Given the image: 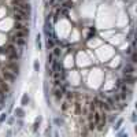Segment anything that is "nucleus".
I'll use <instances>...</instances> for the list:
<instances>
[{"mask_svg":"<svg viewBox=\"0 0 137 137\" xmlns=\"http://www.w3.org/2000/svg\"><path fill=\"white\" fill-rule=\"evenodd\" d=\"M0 88H1V91H3L4 93H8V92L11 91V89H10V85H8V82L5 81L3 77H0Z\"/></svg>","mask_w":137,"mask_h":137,"instance_id":"20e7f679","label":"nucleus"},{"mask_svg":"<svg viewBox=\"0 0 137 137\" xmlns=\"http://www.w3.org/2000/svg\"><path fill=\"white\" fill-rule=\"evenodd\" d=\"M107 118L110 119V122H114V121L117 119V115H114V114H112V115H110V117L107 115Z\"/></svg>","mask_w":137,"mask_h":137,"instance_id":"c756f323","label":"nucleus"},{"mask_svg":"<svg viewBox=\"0 0 137 137\" xmlns=\"http://www.w3.org/2000/svg\"><path fill=\"white\" fill-rule=\"evenodd\" d=\"M29 29H26V30H15L14 32V37H21V38H25L29 36Z\"/></svg>","mask_w":137,"mask_h":137,"instance_id":"39448f33","label":"nucleus"},{"mask_svg":"<svg viewBox=\"0 0 137 137\" xmlns=\"http://www.w3.org/2000/svg\"><path fill=\"white\" fill-rule=\"evenodd\" d=\"M5 51H7V54H18V49H16V47L14 44H8Z\"/></svg>","mask_w":137,"mask_h":137,"instance_id":"2eb2a0df","label":"nucleus"},{"mask_svg":"<svg viewBox=\"0 0 137 137\" xmlns=\"http://www.w3.org/2000/svg\"><path fill=\"white\" fill-rule=\"evenodd\" d=\"M12 18H14V21H19V22H25L27 21L30 16H25V15H21V14H16V12H14V15H12Z\"/></svg>","mask_w":137,"mask_h":137,"instance_id":"423d86ee","label":"nucleus"},{"mask_svg":"<svg viewBox=\"0 0 137 137\" xmlns=\"http://www.w3.org/2000/svg\"><path fill=\"white\" fill-rule=\"evenodd\" d=\"M27 1H29V0H27Z\"/></svg>","mask_w":137,"mask_h":137,"instance_id":"f704fd0d","label":"nucleus"},{"mask_svg":"<svg viewBox=\"0 0 137 137\" xmlns=\"http://www.w3.org/2000/svg\"><path fill=\"white\" fill-rule=\"evenodd\" d=\"M14 117H10V118H8V117H7V123H8V125H12V123H14Z\"/></svg>","mask_w":137,"mask_h":137,"instance_id":"c85d7f7f","label":"nucleus"},{"mask_svg":"<svg viewBox=\"0 0 137 137\" xmlns=\"http://www.w3.org/2000/svg\"><path fill=\"white\" fill-rule=\"evenodd\" d=\"M16 5H18L19 8H22L23 11H26L29 15L32 14V4H30V3H29L27 0H23V1H21L19 4H16Z\"/></svg>","mask_w":137,"mask_h":137,"instance_id":"7ed1b4c3","label":"nucleus"},{"mask_svg":"<svg viewBox=\"0 0 137 137\" xmlns=\"http://www.w3.org/2000/svg\"><path fill=\"white\" fill-rule=\"evenodd\" d=\"M40 123H41V117H38L37 119L34 121V123H33V132H34V133H36V132L38 130V127H40Z\"/></svg>","mask_w":137,"mask_h":137,"instance_id":"a211bd4d","label":"nucleus"},{"mask_svg":"<svg viewBox=\"0 0 137 137\" xmlns=\"http://www.w3.org/2000/svg\"><path fill=\"white\" fill-rule=\"evenodd\" d=\"M14 115L18 117V118H23L25 117V110L22 107H16V108H14Z\"/></svg>","mask_w":137,"mask_h":137,"instance_id":"6e6552de","label":"nucleus"},{"mask_svg":"<svg viewBox=\"0 0 137 137\" xmlns=\"http://www.w3.org/2000/svg\"><path fill=\"white\" fill-rule=\"evenodd\" d=\"M95 33H96L95 27H89V36H88V40H89V38H92V36H95Z\"/></svg>","mask_w":137,"mask_h":137,"instance_id":"a878e982","label":"nucleus"},{"mask_svg":"<svg viewBox=\"0 0 137 137\" xmlns=\"http://www.w3.org/2000/svg\"><path fill=\"white\" fill-rule=\"evenodd\" d=\"M54 123H55V126H58V127H60V126H63V119L62 118H59V117H56V118H54Z\"/></svg>","mask_w":137,"mask_h":137,"instance_id":"412c9836","label":"nucleus"},{"mask_svg":"<svg viewBox=\"0 0 137 137\" xmlns=\"http://www.w3.org/2000/svg\"><path fill=\"white\" fill-rule=\"evenodd\" d=\"M112 123H114V126H112V127H114V130H119L121 126H122V123H123V119H122V118H117Z\"/></svg>","mask_w":137,"mask_h":137,"instance_id":"9b49d317","label":"nucleus"},{"mask_svg":"<svg viewBox=\"0 0 137 137\" xmlns=\"http://www.w3.org/2000/svg\"><path fill=\"white\" fill-rule=\"evenodd\" d=\"M36 49L41 51L43 49V44H41V34H36Z\"/></svg>","mask_w":137,"mask_h":137,"instance_id":"f8f14e48","label":"nucleus"},{"mask_svg":"<svg viewBox=\"0 0 137 137\" xmlns=\"http://www.w3.org/2000/svg\"><path fill=\"white\" fill-rule=\"evenodd\" d=\"M1 95H4V92H3V91H1V88H0V96H1Z\"/></svg>","mask_w":137,"mask_h":137,"instance_id":"72a5a7b5","label":"nucleus"},{"mask_svg":"<svg viewBox=\"0 0 137 137\" xmlns=\"http://www.w3.org/2000/svg\"><path fill=\"white\" fill-rule=\"evenodd\" d=\"M74 106H76V114L78 115V114H80V111H81V104H80V101H77Z\"/></svg>","mask_w":137,"mask_h":137,"instance_id":"bb28decb","label":"nucleus"},{"mask_svg":"<svg viewBox=\"0 0 137 137\" xmlns=\"http://www.w3.org/2000/svg\"><path fill=\"white\" fill-rule=\"evenodd\" d=\"M130 119L133 123H136V121H137V117H136V112H132V117H130Z\"/></svg>","mask_w":137,"mask_h":137,"instance_id":"cd10ccee","label":"nucleus"},{"mask_svg":"<svg viewBox=\"0 0 137 137\" xmlns=\"http://www.w3.org/2000/svg\"><path fill=\"white\" fill-rule=\"evenodd\" d=\"M1 77H3L7 82H10V84H14V82L16 81V76L12 74L11 71H8L7 69H3V70H1Z\"/></svg>","mask_w":137,"mask_h":137,"instance_id":"f03ea898","label":"nucleus"},{"mask_svg":"<svg viewBox=\"0 0 137 137\" xmlns=\"http://www.w3.org/2000/svg\"><path fill=\"white\" fill-rule=\"evenodd\" d=\"M54 96H55V99H56V100H60V99L63 97V92H62V89H60L59 86H55Z\"/></svg>","mask_w":137,"mask_h":137,"instance_id":"1a4fd4ad","label":"nucleus"},{"mask_svg":"<svg viewBox=\"0 0 137 137\" xmlns=\"http://www.w3.org/2000/svg\"><path fill=\"white\" fill-rule=\"evenodd\" d=\"M4 69H7L8 71H11V73L15 74L16 77L19 76V73H21V67H19V65H18L16 62H8V63H5Z\"/></svg>","mask_w":137,"mask_h":137,"instance_id":"f257e3e1","label":"nucleus"},{"mask_svg":"<svg viewBox=\"0 0 137 137\" xmlns=\"http://www.w3.org/2000/svg\"><path fill=\"white\" fill-rule=\"evenodd\" d=\"M69 107H70V101H69V100H65V101H63V104H62V111H63V112H66V111L69 110Z\"/></svg>","mask_w":137,"mask_h":137,"instance_id":"4be33fe9","label":"nucleus"},{"mask_svg":"<svg viewBox=\"0 0 137 137\" xmlns=\"http://www.w3.org/2000/svg\"><path fill=\"white\" fill-rule=\"evenodd\" d=\"M60 12H62L63 15H66V16L69 15V11H67V10H60Z\"/></svg>","mask_w":137,"mask_h":137,"instance_id":"2f4dec72","label":"nucleus"},{"mask_svg":"<svg viewBox=\"0 0 137 137\" xmlns=\"http://www.w3.org/2000/svg\"><path fill=\"white\" fill-rule=\"evenodd\" d=\"M65 5L67 7V8H71V3H70V1H66V3H65Z\"/></svg>","mask_w":137,"mask_h":137,"instance_id":"473e14b6","label":"nucleus"},{"mask_svg":"<svg viewBox=\"0 0 137 137\" xmlns=\"http://www.w3.org/2000/svg\"><path fill=\"white\" fill-rule=\"evenodd\" d=\"M133 71H134L133 63H126V66L123 67V74H132Z\"/></svg>","mask_w":137,"mask_h":137,"instance_id":"0eeeda50","label":"nucleus"},{"mask_svg":"<svg viewBox=\"0 0 137 137\" xmlns=\"http://www.w3.org/2000/svg\"><path fill=\"white\" fill-rule=\"evenodd\" d=\"M47 65H51V63H52V62H54V55H52V52H49L48 54V56H47Z\"/></svg>","mask_w":137,"mask_h":137,"instance_id":"393cba45","label":"nucleus"},{"mask_svg":"<svg viewBox=\"0 0 137 137\" xmlns=\"http://www.w3.org/2000/svg\"><path fill=\"white\" fill-rule=\"evenodd\" d=\"M52 55H54L55 58H60V55H62V48L55 45L54 48H52Z\"/></svg>","mask_w":137,"mask_h":137,"instance_id":"f3484780","label":"nucleus"},{"mask_svg":"<svg viewBox=\"0 0 137 137\" xmlns=\"http://www.w3.org/2000/svg\"><path fill=\"white\" fill-rule=\"evenodd\" d=\"M12 40L16 43V45H19V47H25L26 45V40L25 38H21V37H12Z\"/></svg>","mask_w":137,"mask_h":137,"instance_id":"ddd939ff","label":"nucleus"},{"mask_svg":"<svg viewBox=\"0 0 137 137\" xmlns=\"http://www.w3.org/2000/svg\"><path fill=\"white\" fill-rule=\"evenodd\" d=\"M29 103H30V97H29V95H27V93H23V95H22V99H21L22 107H26Z\"/></svg>","mask_w":137,"mask_h":137,"instance_id":"9d476101","label":"nucleus"},{"mask_svg":"<svg viewBox=\"0 0 137 137\" xmlns=\"http://www.w3.org/2000/svg\"><path fill=\"white\" fill-rule=\"evenodd\" d=\"M134 81H136V78L132 76V74H125L123 82H126V84H134Z\"/></svg>","mask_w":137,"mask_h":137,"instance_id":"dca6fc26","label":"nucleus"},{"mask_svg":"<svg viewBox=\"0 0 137 137\" xmlns=\"http://www.w3.org/2000/svg\"><path fill=\"white\" fill-rule=\"evenodd\" d=\"M7 117H8V112H1L0 114V123H3L7 121Z\"/></svg>","mask_w":137,"mask_h":137,"instance_id":"5701e85b","label":"nucleus"},{"mask_svg":"<svg viewBox=\"0 0 137 137\" xmlns=\"http://www.w3.org/2000/svg\"><path fill=\"white\" fill-rule=\"evenodd\" d=\"M33 69H34V71H40V63H38V60L36 59L34 62H33Z\"/></svg>","mask_w":137,"mask_h":137,"instance_id":"b1692460","label":"nucleus"},{"mask_svg":"<svg viewBox=\"0 0 137 137\" xmlns=\"http://www.w3.org/2000/svg\"><path fill=\"white\" fill-rule=\"evenodd\" d=\"M47 47H48V49H52L55 47V41L52 37H47Z\"/></svg>","mask_w":137,"mask_h":137,"instance_id":"aec40b11","label":"nucleus"},{"mask_svg":"<svg viewBox=\"0 0 137 137\" xmlns=\"http://www.w3.org/2000/svg\"><path fill=\"white\" fill-rule=\"evenodd\" d=\"M15 30H26V29H29V27L25 26V23L23 22H19V21H15Z\"/></svg>","mask_w":137,"mask_h":137,"instance_id":"4468645a","label":"nucleus"},{"mask_svg":"<svg viewBox=\"0 0 137 137\" xmlns=\"http://www.w3.org/2000/svg\"><path fill=\"white\" fill-rule=\"evenodd\" d=\"M132 63H136V52H132Z\"/></svg>","mask_w":137,"mask_h":137,"instance_id":"7c9ffc66","label":"nucleus"},{"mask_svg":"<svg viewBox=\"0 0 137 137\" xmlns=\"http://www.w3.org/2000/svg\"><path fill=\"white\" fill-rule=\"evenodd\" d=\"M7 58L10 62H16V60L19 59V55L18 54H7Z\"/></svg>","mask_w":137,"mask_h":137,"instance_id":"6ab92c4d","label":"nucleus"}]
</instances>
